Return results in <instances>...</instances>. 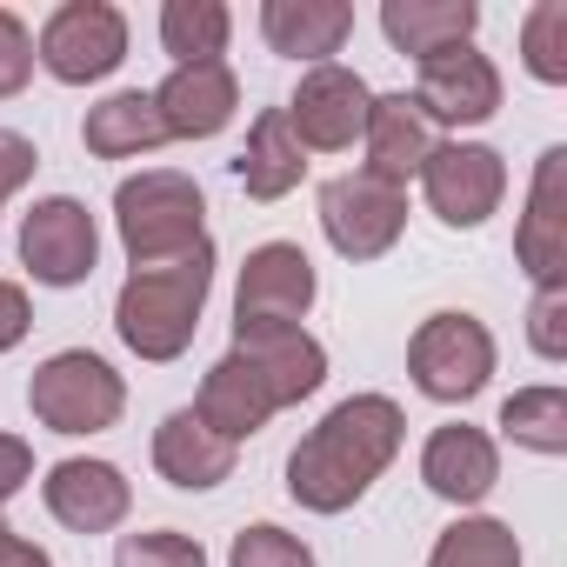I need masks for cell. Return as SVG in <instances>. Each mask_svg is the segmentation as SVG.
Returning a JSON list of instances; mask_svg holds the SVG:
<instances>
[{
  "instance_id": "obj_1",
  "label": "cell",
  "mask_w": 567,
  "mask_h": 567,
  "mask_svg": "<svg viewBox=\"0 0 567 567\" xmlns=\"http://www.w3.org/2000/svg\"><path fill=\"white\" fill-rule=\"evenodd\" d=\"M408 441V414L388 394H348L321 414V427L301 434V447L288 454V494L308 514H348L401 454Z\"/></svg>"
},
{
  "instance_id": "obj_2",
  "label": "cell",
  "mask_w": 567,
  "mask_h": 567,
  "mask_svg": "<svg viewBox=\"0 0 567 567\" xmlns=\"http://www.w3.org/2000/svg\"><path fill=\"white\" fill-rule=\"evenodd\" d=\"M214 295V240L187 260L167 267H134L114 295V334L127 341V354L141 361H181L200 334V308Z\"/></svg>"
},
{
  "instance_id": "obj_3",
  "label": "cell",
  "mask_w": 567,
  "mask_h": 567,
  "mask_svg": "<svg viewBox=\"0 0 567 567\" xmlns=\"http://www.w3.org/2000/svg\"><path fill=\"white\" fill-rule=\"evenodd\" d=\"M114 227L134 267H167L207 247V200L174 167H141L114 187Z\"/></svg>"
},
{
  "instance_id": "obj_4",
  "label": "cell",
  "mask_w": 567,
  "mask_h": 567,
  "mask_svg": "<svg viewBox=\"0 0 567 567\" xmlns=\"http://www.w3.org/2000/svg\"><path fill=\"white\" fill-rule=\"evenodd\" d=\"M28 408L48 434H107L121 414H127V381L94 354V348H61L34 368L28 381Z\"/></svg>"
},
{
  "instance_id": "obj_5",
  "label": "cell",
  "mask_w": 567,
  "mask_h": 567,
  "mask_svg": "<svg viewBox=\"0 0 567 567\" xmlns=\"http://www.w3.org/2000/svg\"><path fill=\"white\" fill-rule=\"evenodd\" d=\"M408 374H414V388L427 401H447V408L474 401L494 381V334H487V321L454 315V308L427 315L414 328V341H408Z\"/></svg>"
},
{
  "instance_id": "obj_6",
  "label": "cell",
  "mask_w": 567,
  "mask_h": 567,
  "mask_svg": "<svg viewBox=\"0 0 567 567\" xmlns=\"http://www.w3.org/2000/svg\"><path fill=\"white\" fill-rule=\"evenodd\" d=\"M34 61L61 81V87H94L127 61V14L107 0H68L41 21Z\"/></svg>"
},
{
  "instance_id": "obj_7",
  "label": "cell",
  "mask_w": 567,
  "mask_h": 567,
  "mask_svg": "<svg viewBox=\"0 0 567 567\" xmlns=\"http://www.w3.org/2000/svg\"><path fill=\"white\" fill-rule=\"evenodd\" d=\"M421 194H427V214L441 227H487L507 200V161L487 147V141H434V154L421 161Z\"/></svg>"
},
{
  "instance_id": "obj_8",
  "label": "cell",
  "mask_w": 567,
  "mask_h": 567,
  "mask_svg": "<svg viewBox=\"0 0 567 567\" xmlns=\"http://www.w3.org/2000/svg\"><path fill=\"white\" fill-rule=\"evenodd\" d=\"M321 234L341 260H381L408 234V187H388L368 167L334 174L321 187Z\"/></svg>"
},
{
  "instance_id": "obj_9",
  "label": "cell",
  "mask_w": 567,
  "mask_h": 567,
  "mask_svg": "<svg viewBox=\"0 0 567 567\" xmlns=\"http://www.w3.org/2000/svg\"><path fill=\"white\" fill-rule=\"evenodd\" d=\"M321 295V274L295 240H260L234 288V328H301Z\"/></svg>"
},
{
  "instance_id": "obj_10",
  "label": "cell",
  "mask_w": 567,
  "mask_h": 567,
  "mask_svg": "<svg viewBox=\"0 0 567 567\" xmlns=\"http://www.w3.org/2000/svg\"><path fill=\"white\" fill-rule=\"evenodd\" d=\"M94 260H101V227H94L87 200L48 194V200L28 207V220H21V267L41 280V288H81V280H94Z\"/></svg>"
},
{
  "instance_id": "obj_11",
  "label": "cell",
  "mask_w": 567,
  "mask_h": 567,
  "mask_svg": "<svg viewBox=\"0 0 567 567\" xmlns=\"http://www.w3.org/2000/svg\"><path fill=\"white\" fill-rule=\"evenodd\" d=\"M368 107H374V87H368L354 68L328 61V68H308V74H301L295 101L280 107V114H288V127H295L301 147H315V154H348V147L361 141V127H368Z\"/></svg>"
},
{
  "instance_id": "obj_12",
  "label": "cell",
  "mask_w": 567,
  "mask_h": 567,
  "mask_svg": "<svg viewBox=\"0 0 567 567\" xmlns=\"http://www.w3.org/2000/svg\"><path fill=\"white\" fill-rule=\"evenodd\" d=\"M414 107L434 121V127H487L501 114V68L461 41V48H441L421 61V81H414Z\"/></svg>"
},
{
  "instance_id": "obj_13",
  "label": "cell",
  "mask_w": 567,
  "mask_h": 567,
  "mask_svg": "<svg viewBox=\"0 0 567 567\" xmlns=\"http://www.w3.org/2000/svg\"><path fill=\"white\" fill-rule=\"evenodd\" d=\"M41 501L48 514L68 527V534H114L134 507V487L114 461H94V454H74V461H54L48 481H41Z\"/></svg>"
},
{
  "instance_id": "obj_14",
  "label": "cell",
  "mask_w": 567,
  "mask_h": 567,
  "mask_svg": "<svg viewBox=\"0 0 567 567\" xmlns=\"http://www.w3.org/2000/svg\"><path fill=\"white\" fill-rule=\"evenodd\" d=\"M227 354H240L260 374V388H267L274 408H301L328 381V348L308 328H234Z\"/></svg>"
},
{
  "instance_id": "obj_15",
  "label": "cell",
  "mask_w": 567,
  "mask_h": 567,
  "mask_svg": "<svg viewBox=\"0 0 567 567\" xmlns=\"http://www.w3.org/2000/svg\"><path fill=\"white\" fill-rule=\"evenodd\" d=\"M240 107V81L227 61H200V68H174L154 87V114L167 141H214Z\"/></svg>"
},
{
  "instance_id": "obj_16",
  "label": "cell",
  "mask_w": 567,
  "mask_h": 567,
  "mask_svg": "<svg viewBox=\"0 0 567 567\" xmlns=\"http://www.w3.org/2000/svg\"><path fill=\"white\" fill-rule=\"evenodd\" d=\"M421 481H427V494H441L447 507H481V501L501 487V447H494L481 427L447 421V427H434L427 447H421Z\"/></svg>"
},
{
  "instance_id": "obj_17",
  "label": "cell",
  "mask_w": 567,
  "mask_h": 567,
  "mask_svg": "<svg viewBox=\"0 0 567 567\" xmlns=\"http://www.w3.org/2000/svg\"><path fill=\"white\" fill-rule=\"evenodd\" d=\"M560 174H567V147H547L527 187V214L514 234V254L527 267L534 288H567V207H560Z\"/></svg>"
},
{
  "instance_id": "obj_18",
  "label": "cell",
  "mask_w": 567,
  "mask_h": 567,
  "mask_svg": "<svg viewBox=\"0 0 567 567\" xmlns=\"http://www.w3.org/2000/svg\"><path fill=\"white\" fill-rule=\"evenodd\" d=\"M361 147H368V174L374 181L408 187L421 174V161L434 154V121L414 107V94H374L368 127H361Z\"/></svg>"
},
{
  "instance_id": "obj_19",
  "label": "cell",
  "mask_w": 567,
  "mask_h": 567,
  "mask_svg": "<svg viewBox=\"0 0 567 567\" xmlns=\"http://www.w3.org/2000/svg\"><path fill=\"white\" fill-rule=\"evenodd\" d=\"M234 461H240V447L220 441L214 427H200L194 408H181V414H167V421L154 427V467H161V481L181 487V494H207V487L234 481Z\"/></svg>"
},
{
  "instance_id": "obj_20",
  "label": "cell",
  "mask_w": 567,
  "mask_h": 567,
  "mask_svg": "<svg viewBox=\"0 0 567 567\" xmlns=\"http://www.w3.org/2000/svg\"><path fill=\"white\" fill-rule=\"evenodd\" d=\"M260 34H267L274 54L328 68L348 48V34H354V8H348V0H267V8H260Z\"/></svg>"
},
{
  "instance_id": "obj_21",
  "label": "cell",
  "mask_w": 567,
  "mask_h": 567,
  "mask_svg": "<svg viewBox=\"0 0 567 567\" xmlns=\"http://www.w3.org/2000/svg\"><path fill=\"white\" fill-rule=\"evenodd\" d=\"M194 414H200V427H214L220 441H254L280 408L267 401V388H260V374L240 361V354H220L207 374H200V394H194Z\"/></svg>"
},
{
  "instance_id": "obj_22",
  "label": "cell",
  "mask_w": 567,
  "mask_h": 567,
  "mask_svg": "<svg viewBox=\"0 0 567 567\" xmlns=\"http://www.w3.org/2000/svg\"><path fill=\"white\" fill-rule=\"evenodd\" d=\"M234 174H240L247 200H288V194L301 187V174H308V147L295 141V127H288V114H280V107H260V114H254Z\"/></svg>"
},
{
  "instance_id": "obj_23",
  "label": "cell",
  "mask_w": 567,
  "mask_h": 567,
  "mask_svg": "<svg viewBox=\"0 0 567 567\" xmlns=\"http://www.w3.org/2000/svg\"><path fill=\"white\" fill-rule=\"evenodd\" d=\"M474 28H481V0H381V34L414 61L474 41Z\"/></svg>"
},
{
  "instance_id": "obj_24",
  "label": "cell",
  "mask_w": 567,
  "mask_h": 567,
  "mask_svg": "<svg viewBox=\"0 0 567 567\" xmlns=\"http://www.w3.org/2000/svg\"><path fill=\"white\" fill-rule=\"evenodd\" d=\"M81 141H87V154H94V161H141V154H154L167 134H161L154 94L127 87V94H107L101 107H87Z\"/></svg>"
},
{
  "instance_id": "obj_25",
  "label": "cell",
  "mask_w": 567,
  "mask_h": 567,
  "mask_svg": "<svg viewBox=\"0 0 567 567\" xmlns=\"http://www.w3.org/2000/svg\"><path fill=\"white\" fill-rule=\"evenodd\" d=\"M227 34H234V14L220 8V0H167L161 8V48L174 54V68L220 61Z\"/></svg>"
},
{
  "instance_id": "obj_26",
  "label": "cell",
  "mask_w": 567,
  "mask_h": 567,
  "mask_svg": "<svg viewBox=\"0 0 567 567\" xmlns=\"http://www.w3.org/2000/svg\"><path fill=\"white\" fill-rule=\"evenodd\" d=\"M501 434L527 454H567V394L554 381L507 394L501 401Z\"/></svg>"
},
{
  "instance_id": "obj_27",
  "label": "cell",
  "mask_w": 567,
  "mask_h": 567,
  "mask_svg": "<svg viewBox=\"0 0 567 567\" xmlns=\"http://www.w3.org/2000/svg\"><path fill=\"white\" fill-rule=\"evenodd\" d=\"M427 567H520V540L494 514H461L454 527L434 534Z\"/></svg>"
},
{
  "instance_id": "obj_28",
  "label": "cell",
  "mask_w": 567,
  "mask_h": 567,
  "mask_svg": "<svg viewBox=\"0 0 567 567\" xmlns=\"http://www.w3.org/2000/svg\"><path fill=\"white\" fill-rule=\"evenodd\" d=\"M520 54H527V74L560 87L567 81V0H534L527 21H520Z\"/></svg>"
},
{
  "instance_id": "obj_29",
  "label": "cell",
  "mask_w": 567,
  "mask_h": 567,
  "mask_svg": "<svg viewBox=\"0 0 567 567\" xmlns=\"http://www.w3.org/2000/svg\"><path fill=\"white\" fill-rule=\"evenodd\" d=\"M227 567H315V547L288 527H274V520H254V527L234 534Z\"/></svg>"
},
{
  "instance_id": "obj_30",
  "label": "cell",
  "mask_w": 567,
  "mask_h": 567,
  "mask_svg": "<svg viewBox=\"0 0 567 567\" xmlns=\"http://www.w3.org/2000/svg\"><path fill=\"white\" fill-rule=\"evenodd\" d=\"M114 567H207V547L194 534H174V527H154V534H127L114 547Z\"/></svg>"
},
{
  "instance_id": "obj_31",
  "label": "cell",
  "mask_w": 567,
  "mask_h": 567,
  "mask_svg": "<svg viewBox=\"0 0 567 567\" xmlns=\"http://www.w3.org/2000/svg\"><path fill=\"white\" fill-rule=\"evenodd\" d=\"M527 341H534L540 361H567V288H534Z\"/></svg>"
},
{
  "instance_id": "obj_32",
  "label": "cell",
  "mask_w": 567,
  "mask_h": 567,
  "mask_svg": "<svg viewBox=\"0 0 567 567\" xmlns=\"http://www.w3.org/2000/svg\"><path fill=\"white\" fill-rule=\"evenodd\" d=\"M28 81H34V34L21 14L0 8V101H14Z\"/></svg>"
},
{
  "instance_id": "obj_33",
  "label": "cell",
  "mask_w": 567,
  "mask_h": 567,
  "mask_svg": "<svg viewBox=\"0 0 567 567\" xmlns=\"http://www.w3.org/2000/svg\"><path fill=\"white\" fill-rule=\"evenodd\" d=\"M34 167H41L34 141H28V134H14V127H0V200H14V194L34 181Z\"/></svg>"
},
{
  "instance_id": "obj_34",
  "label": "cell",
  "mask_w": 567,
  "mask_h": 567,
  "mask_svg": "<svg viewBox=\"0 0 567 567\" xmlns=\"http://www.w3.org/2000/svg\"><path fill=\"white\" fill-rule=\"evenodd\" d=\"M28 481H34V447L21 434H0V507H8Z\"/></svg>"
},
{
  "instance_id": "obj_35",
  "label": "cell",
  "mask_w": 567,
  "mask_h": 567,
  "mask_svg": "<svg viewBox=\"0 0 567 567\" xmlns=\"http://www.w3.org/2000/svg\"><path fill=\"white\" fill-rule=\"evenodd\" d=\"M34 328V308H28V288H14V280H0V354L21 348Z\"/></svg>"
},
{
  "instance_id": "obj_36",
  "label": "cell",
  "mask_w": 567,
  "mask_h": 567,
  "mask_svg": "<svg viewBox=\"0 0 567 567\" xmlns=\"http://www.w3.org/2000/svg\"><path fill=\"white\" fill-rule=\"evenodd\" d=\"M0 567H54V554L21 540V534H0Z\"/></svg>"
},
{
  "instance_id": "obj_37",
  "label": "cell",
  "mask_w": 567,
  "mask_h": 567,
  "mask_svg": "<svg viewBox=\"0 0 567 567\" xmlns=\"http://www.w3.org/2000/svg\"><path fill=\"white\" fill-rule=\"evenodd\" d=\"M0 534H14V527H8V520H0Z\"/></svg>"
}]
</instances>
